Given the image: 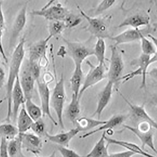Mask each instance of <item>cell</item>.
<instances>
[{
    "label": "cell",
    "mask_w": 157,
    "mask_h": 157,
    "mask_svg": "<svg viewBox=\"0 0 157 157\" xmlns=\"http://www.w3.org/2000/svg\"><path fill=\"white\" fill-rule=\"evenodd\" d=\"M47 157H56V151H54L50 155H49Z\"/></svg>",
    "instance_id": "b9f144b4"
},
{
    "label": "cell",
    "mask_w": 157,
    "mask_h": 157,
    "mask_svg": "<svg viewBox=\"0 0 157 157\" xmlns=\"http://www.w3.org/2000/svg\"><path fill=\"white\" fill-rule=\"evenodd\" d=\"M83 76V73L82 65L75 66L74 71L70 80V83L72 94L75 95V97L77 98H78L79 92L82 86Z\"/></svg>",
    "instance_id": "484cf974"
},
{
    "label": "cell",
    "mask_w": 157,
    "mask_h": 157,
    "mask_svg": "<svg viewBox=\"0 0 157 157\" xmlns=\"http://www.w3.org/2000/svg\"><path fill=\"white\" fill-rule=\"evenodd\" d=\"M66 100L64 78L61 75L60 78L56 83L50 96V107L55 112L58 119V124L61 129L64 128L63 121V111Z\"/></svg>",
    "instance_id": "3957f363"
},
{
    "label": "cell",
    "mask_w": 157,
    "mask_h": 157,
    "mask_svg": "<svg viewBox=\"0 0 157 157\" xmlns=\"http://www.w3.org/2000/svg\"><path fill=\"white\" fill-rule=\"evenodd\" d=\"M90 66L89 71L84 78V82L82 85L79 92L78 98L80 100L82 95L86 90L101 82L107 77L106 71L107 67L106 64L98 63L97 66H93L90 62L87 63Z\"/></svg>",
    "instance_id": "52a82bcc"
},
{
    "label": "cell",
    "mask_w": 157,
    "mask_h": 157,
    "mask_svg": "<svg viewBox=\"0 0 157 157\" xmlns=\"http://www.w3.org/2000/svg\"><path fill=\"white\" fill-rule=\"evenodd\" d=\"M16 121V127L18 129L19 134L27 132V131L30 129L31 126L34 122L27 114L24 105L21 106V109L19 111Z\"/></svg>",
    "instance_id": "cb8c5ba5"
},
{
    "label": "cell",
    "mask_w": 157,
    "mask_h": 157,
    "mask_svg": "<svg viewBox=\"0 0 157 157\" xmlns=\"http://www.w3.org/2000/svg\"><path fill=\"white\" fill-rule=\"evenodd\" d=\"M64 22L63 21H52L49 25V35L52 37L60 34L64 29H66Z\"/></svg>",
    "instance_id": "836d02e7"
},
{
    "label": "cell",
    "mask_w": 157,
    "mask_h": 157,
    "mask_svg": "<svg viewBox=\"0 0 157 157\" xmlns=\"http://www.w3.org/2000/svg\"><path fill=\"white\" fill-rule=\"evenodd\" d=\"M25 39L22 38L16 46L13 52L12 57L10 64L9 76L6 88V99L7 101V113L6 121H11L12 117V92L16 78L20 75L21 66L25 56Z\"/></svg>",
    "instance_id": "6da1fadb"
},
{
    "label": "cell",
    "mask_w": 157,
    "mask_h": 157,
    "mask_svg": "<svg viewBox=\"0 0 157 157\" xmlns=\"http://www.w3.org/2000/svg\"><path fill=\"white\" fill-rule=\"evenodd\" d=\"M20 76V75H19ZM12 117L16 121L20 108L25 104L26 98L20 84V77L16 78L12 92Z\"/></svg>",
    "instance_id": "7c38bea8"
},
{
    "label": "cell",
    "mask_w": 157,
    "mask_h": 157,
    "mask_svg": "<svg viewBox=\"0 0 157 157\" xmlns=\"http://www.w3.org/2000/svg\"><path fill=\"white\" fill-rule=\"evenodd\" d=\"M150 18L147 15L138 13L132 15L126 18L118 26V28L130 26L132 29H138L144 26H147L149 24Z\"/></svg>",
    "instance_id": "44dd1931"
},
{
    "label": "cell",
    "mask_w": 157,
    "mask_h": 157,
    "mask_svg": "<svg viewBox=\"0 0 157 157\" xmlns=\"http://www.w3.org/2000/svg\"><path fill=\"white\" fill-rule=\"evenodd\" d=\"M24 106L27 114L30 116L33 121H37L41 119L43 116L41 107L37 105L33 101L32 98L26 99Z\"/></svg>",
    "instance_id": "83f0119b"
},
{
    "label": "cell",
    "mask_w": 157,
    "mask_h": 157,
    "mask_svg": "<svg viewBox=\"0 0 157 157\" xmlns=\"http://www.w3.org/2000/svg\"><path fill=\"white\" fill-rule=\"evenodd\" d=\"M6 78V72L4 70L3 68L0 67V89L3 86Z\"/></svg>",
    "instance_id": "60d3db41"
},
{
    "label": "cell",
    "mask_w": 157,
    "mask_h": 157,
    "mask_svg": "<svg viewBox=\"0 0 157 157\" xmlns=\"http://www.w3.org/2000/svg\"><path fill=\"white\" fill-rule=\"evenodd\" d=\"M116 2L115 0H104L98 4L97 8L94 10V13L96 15L102 14L104 11L111 8Z\"/></svg>",
    "instance_id": "8d00e7d4"
},
{
    "label": "cell",
    "mask_w": 157,
    "mask_h": 157,
    "mask_svg": "<svg viewBox=\"0 0 157 157\" xmlns=\"http://www.w3.org/2000/svg\"><path fill=\"white\" fill-rule=\"evenodd\" d=\"M53 1L38 10H33L31 14L34 16H40L49 21H63L69 11L60 3L54 4Z\"/></svg>",
    "instance_id": "8992f818"
},
{
    "label": "cell",
    "mask_w": 157,
    "mask_h": 157,
    "mask_svg": "<svg viewBox=\"0 0 157 157\" xmlns=\"http://www.w3.org/2000/svg\"><path fill=\"white\" fill-rule=\"evenodd\" d=\"M142 35H143L142 30L139 29H128L117 35L113 37L111 36L109 39L115 41L114 45L117 47L121 44L132 43L140 40Z\"/></svg>",
    "instance_id": "e0dca14e"
},
{
    "label": "cell",
    "mask_w": 157,
    "mask_h": 157,
    "mask_svg": "<svg viewBox=\"0 0 157 157\" xmlns=\"http://www.w3.org/2000/svg\"><path fill=\"white\" fill-rule=\"evenodd\" d=\"M106 122V121H101L100 120H95L92 118L82 117L78 118L75 124L77 128L81 132H86L92 129L97 128L103 125Z\"/></svg>",
    "instance_id": "d4e9b609"
},
{
    "label": "cell",
    "mask_w": 157,
    "mask_h": 157,
    "mask_svg": "<svg viewBox=\"0 0 157 157\" xmlns=\"http://www.w3.org/2000/svg\"><path fill=\"white\" fill-rule=\"evenodd\" d=\"M80 101L78 98L75 97V95L72 94L71 100L67 107V115L69 120L73 124H75L76 120L78 118V116L81 112Z\"/></svg>",
    "instance_id": "4316f807"
},
{
    "label": "cell",
    "mask_w": 157,
    "mask_h": 157,
    "mask_svg": "<svg viewBox=\"0 0 157 157\" xmlns=\"http://www.w3.org/2000/svg\"><path fill=\"white\" fill-rule=\"evenodd\" d=\"M8 141L3 138H1L0 142V157H10L7 152Z\"/></svg>",
    "instance_id": "f35d334b"
},
{
    "label": "cell",
    "mask_w": 157,
    "mask_h": 157,
    "mask_svg": "<svg viewBox=\"0 0 157 157\" xmlns=\"http://www.w3.org/2000/svg\"><path fill=\"white\" fill-rule=\"evenodd\" d=\"M38 86V91L39 93V98L41 104V109L43 112V116H48L50 121L55 125H58L50 112V96L51 92L49 88L48 83L38 79L37 80Z\"/></svg>",
    "instance_id": "30bf717a"
},
{
    "label": "cell",
    "mask_w": 157,
    "mask_h": 157,
    "mask_svg": "<svg viewBox=\"0 0 157 157\" xmlns=\"http://www.w3.org/2000/svg\"><path fill=\"white\" fill-rule=\"evenodd\" d=\"M20 84L23 90L26 99L32 98L33 93L34 90V86L36 80L34 78L29 69L28 63L22 69L20 76Z\"/></svg>",
    "instance_id": "5bb4252c"
},
{
    "label": "cell",
    "mask_w": 157,
    "mask_h": 157,
    "mask_svg": "<svg viewBox=\"0 0 157 157\" xmlns=\"http://www.w3.org/2000/svg\"><path fill=\"white\" fill-rule=\"evenodd\" d=\"M78 8L81 15L88 21L87 30L97 38H109L111 36L109 34V26L111 23V16L106 15L103 17H91L86 14L79 6H78Z\"/></svg>",
    "instance_id": "7a4b0ae2"
},
{
    "label": "cell",
    "mask_w": 157,
    "mask_h": 157,
    "mask_svg": "<svg viewBox=\"0 0 157 157\" xmlns=\"http://www.w3.org/2000/svg\"><path fill=\"white\" fill-rule=\"evenodd\" d=\"M18 135V129L14 125L10 123L0 124V136L1 138L9 141L17 137Z\"/></svg>",
    "instance_id": "f1b7e54d"
},
{
    "label": "cell",
    "mask_w": 157,
    "mask_h": 157,
    "mask_svg": "<svg viewBox=\"0 0 157 157\" xmlns=\"http://www.w3.org/2000/svg\"><path fill=\"white\" fill-rule=\"evenodd\" d=\"M7 152L10 157H25L21 152V142L19 136L8 141Z\"/></svg>",
    "instance_id": "4dcf8cb0"
},
{
    "label": "cell",
    "mask_w": 157,
    "mask_h": 157,
    "mask_svg": "<svg viewBox=\"0 0 157 157\" xmlns=\"http://www.w3.org/2000/svg\"><path fill=\"white\" fill-rule=\"evenodd\" d=\"M22 149L30 152L35 155H38L41 152L43 146L41 137L34 133L25 132L19 134Z\"/></svg>",
    "instance_id": "8fae6325"
},
{
    "label": "cell",
    "mask_w": 157,
    "mask_h": 157,
    "mask_svg": "<svg viewBox=\"0 0 157 157\" xmlns=\"http://www.w3.org/2000/svg\"><path fill=\"white\" fill-rule=\"evenodd\" d=\"M110 48L111 59L107 77L109 81L114 84V83L120 80L121 78V76L123 70V61L121 53L118 49L117 47L112 45Z\"/></svg>",
    "instance_id": "ba28073f"
},
{
    "label": "cell",
    "mask_w": 157,
    "mask_h": 157,
    "mask_svg": "<svg viewBox=\"0 0 157 157\" xmlns=\"http://www.w3.org/2000/svg\"><path fill=\"white\" fill-rule=\"evenodd\" d=\"M52 37L49 35L47 37L35 43L30 47L29 50V61L39 63L40 60L46 57L48 43Z\"/></svg>",
    "instance_id": "2e32d148"
},
{
    "label": "cell",
    "mask_w": 157,
    "mask_h": 157,
    "mask_svg": "<svg viewBox=\"0 0 157 157\" xmlns=\"http://www.w3.org/2000/svg\"><path fill=\"white\" fill-rule=\"evenodd\" d=\"M135 154L128 150L110 154L107 157H133Z\"/></svg>",
    "instance_id": "ab89813d"
},
{
    "label": "cell",
    "mask_w": 157,
    "mask_h": 157,
    "mask_svg": "<svg viewBox=\"0 0 157 157\" xmlns=\"http://www.w3.org/2000/svg\"><path fill=\"white\" fill-rule=\"evenodd\" d=\"M30 129L34 134L40 137L42 136H45V134L46 132L45 123L41 120V118L37 121H34Z\"/></svg>",
    "instance_id": "e575fe53"
},
{
    "label": "cell",
    "mask_w": 157,
    "mask_h": 157,
    "mask_svg": "<svg viewBox=\"0 0 157 157\" xmlns=\"http://www.w3.org/2000/svg\"><path fill=\"white\" fill-rule=\"evenodd\" d=\"M123 127L135 134L141 143V148L144 150L146 147L150 148L153 151L157 153V149L154 144V128L151 124L148 121H140L137 127L124 125Z\"/></svg>",
    "instance_id": "277c9868"
},
{
    "label": "cell",
    "mask_w": 157,
    "mask_h": 157,
    "mask_svg": "<svg viewBox=\"0 0 157 157\" xmlns=\"http://www.w3.org/2000/svg\"><path fill=\"white\" fill-rule=\"evenodd\" d=\"M5 29V20L3 12L2 10V2H0V53L2 58L6 63H7L8 59L6 55V52L4 49L3 46L2 44V37L3 35V32Z\"/></svg>",
    "instance_id": "d6a6232c"
},
{
    "label": "cell",
    "mask_w": 157,
    "mask_h": 157,
    "mask_svg": "<svg viewBox=\"0 0 157 157\" xmlns=\"http://www.w3.org/2000/svg\"><path fill=\"white\" fill-rule=\"evenodd\" d=\"M119 93H120V95L121 96V98H123L125 102L129 106L132 112V115L137 120H139V121H148L151 124L154 128L155 129L157 128V122L154 119H152L149 115L148 114V113L147 112V111L145 109L144 105L140 106L133 104L131 102H129L128 100L124 96L123 94H121V92H119Z\"/></svg>",
    "instance_id": "d6986e66"
},
{
    "label": "cell",
    "mask_w": 157,
    "mask_h": 157,
    "mask_svg": "<svg viewBox=\"0 0 157 157\" xmlns=\"http://www.w3.org/2000/svg\"><path fill=\"white\" fill-rule=\"evenodd\" d=\"M67 45L68 52L75 66L82 65L83 61L90 56L93 55V49L90 48L82 43H75L64 39Z\"/></svg>",
    "instance_id": "9c48e42d"
},
{
    "label": "cell",
    "mask_w": 157,
    "mask_h": 157,
    "mask_svg": "<svg viewBox=\"0 0 157 157\" xmlns=\"http://www.w3.org/2000/svg\"><path fill=\"white\" fill-rule=\"evenodd\" d=\"M140 40L142 54L150 56L157 54V49L155 45L149 39H147L144 34L141 35Z\"/></svg>",
    "instance_id": "1f68e13d"
},
{
    "label": "cell",
    "mask_w": 157,
    "mask_h": 157,
    "mask_svg": "<svg viewBox=\"0 0 157 157\" xmlns=\"http://www.w3.org/2000/svg\"><path fill=\"white\" fill-rule=\"evenodd\" d=\"M157 61V55H155L152 57L150 56L146 55L141 54V55L137 59L133 61L134 66L138 67L137 69L134 71L128 73L124 77H121L120 80H123V83L127 82L130 79L137 75H141L142 77L141 85L140 88H145L146 87V77L147 70L150 64H152ZM119 80V81H120Z\"/></svg>",
    "instance_id": "5b68a950"
},
{
    "label": "cell",
    "mask_w": 157,
    "mask_h": 157,
    "mask_svg": "<svg viewBox=\"0 0 157 157\" xmlns=\"http://www.w3.org/2000/svg\"><path fill=\"white\" fill-rule=\"evenodd\" d=\"M106 135V131L102 133V136L92 149L89 153L84 157H107L109 155L108 147L106 144L105 137Z\"/></svg>",
    "instance_id": "603a6c76"
},
{
    "label": "cell",
    "mask_w": 157,
    "mask_h": 157,
    "mask_svg": "<svg viewBox=\"0 0 157 157\" xmlns=\"http://www.w3.org/2000/svg\"><path fill=\"white\" fill-rule=\"evenodd\" d=\"M126 117L123 115H115L113 116L109 120L106 121V122L103 125L100 126L98 128L95 129L94 130L86 132L84 135H83L81 138H86L90 136L93 135L94 134H96L97 132H100L103 130H109V129H113L115 127H117L118 126L121 125L125 121Z\"/></svg>",
    "instance_id": "7402d4cb"
},
{
    "label": "cell",
    "mask_w": 157,
    "mask_h": 157,
    "mask_svg": "<svg viewBox=\"0 0 157 157\" xmlns=\"http://www.w3.org/2000/svg\"><path fill=\"white\" fill-rule=\"evenodd\" d=\"M67 28H73L77 26L82 21L80 16L69 13L63 21Z\"/></svg>",
    "instance_id": "d590c367"
},
{
    "label": "cell",
    "mask_w": 157,
    "mask_h": 157,
    "mask_svg": "<svg viewBox=\"0 0 157 157\" xmlns=\"http://www.w3.org/2000/svg\"><path fill=\"white\" fill-rule=\"evenodd\" d=\"M106 47L104 39L98 38L93 48V55L96 57L98 63L105 64V53Z\"/></svg>",
    "instance_id": "f546056e"
},
{
    "label": "cell",
    "mask_w": 157,
    "mask_h": 157,
    "mask_svg": "<svg viewBox=\"0 0 157 157\" xmlns=\"http://www.w3.org/2000/svg\"><path fill=\"white\" fill-rule=\"evenodd\" d=\"M58 150L63 157H84L80 155L75 151L65 147H58Z\"/></svg>",
    "instance_id": "74e56055"
},
{
    "label": "cell",
    "mask_w": 157,
    "mask_h": 157,
    "mask_svg": "<svg viewBox=\"0 0 157 157\" xmlns=\"http://www.w3.org/2000/svg\"><path fill=\"white\" fill-rule=\"evenodd\" d=\"M113 86L114 83L108 80L105 87L98 95L97 109L93 113L92 117L97 115L98 120H100L102 113L111 101L112 96Z\"/></svg>",
    "instance_id": "9a60e30c"
},
{
    "label": "cell",
    "mask_w": 157,
    "mask_h": 157,
    "mask_svg": "<svg viewBox=\"0 0 157 157\" xmlns=\"http://www.w3.org/2000/svg\"><path fill=\"white\" fill-rule=\"evenodd\" d=\"M105 139L106 142L107 143V145L109 146V145H118L119 146L126 149L128 151L134 152L135 155L138 154L145 157H156L155 156L152 155L151 154H149L147 152L145 151V150L143 149L141 147L138 146L136 144L130 143L128 141L119 140L117 139L111 138L107 137L106 135L105 137Z\"/></svg>",
    "instance_id": "ffe728a7"
},
{
    "label": "cell",
    "mask_w": 157,
    "mask_h": 157,
    "mask_svg": "<svg viewBox=\"0 0 157 157\" xmlns=\"http://www.w3.org/2000/svg\"><path fill=\"white\" fill-rule=\"evenodd\" d=\"M27 3L22 7L17 15L13 24L10 39V48H12L23 31L27 22Z\"/></svg>",
    "instance_id": "4fadbf2b"
},
{
    "label": "cell",
    "mask_w": 157,
    "mask_h": 157,
    "mask_svg": "<svg viewBox=\"0 0 157 157\" xmlns=\"http://www.w3.org/2000/svg\"><path fill=\"white\" fill-rule=\"evenodd\" d=\"M80 132L77 128L72 129L66 132H60L55 135H51L46 132L45 136L50 142L57 144L59 146L69 147L72 139Z\"/></svg>",
    "instance_id": "ac0fdd59"
}]
</instances>
